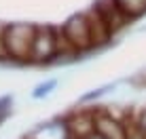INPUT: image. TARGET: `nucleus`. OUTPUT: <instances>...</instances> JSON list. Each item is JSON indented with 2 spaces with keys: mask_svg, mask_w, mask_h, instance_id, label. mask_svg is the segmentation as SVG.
<instances>
[{
  "mask_svg": "<svg viewBox=\"0 0 146 139\" xmlns=\"http://www.w3.org/2000/svg\"><path fill=\"white\" fill-rule=\"evenodd\" d=\"M32 42H34V26L32 23H11L4 28V44L11 63L26 66L32 57Z\"/></svg>",
  "mask_w": 146,
  "mask_h": 139,
  "instance_id": "nucleus-1",
  "label": "nucleus"
},
{
  "mask_svg": "<svg viewBox=\"0 0 146 139\" xmlns=\"http://www.w3.org/2000/svg\"><path fill=\"white\" fill-rule=\"evenodd\" d=\"M55 30L53 26H34V42L30 66H51L55 63Z\"/></svg>",
  "mask_w": 146,
  "mask_h": 139,
  "instance_id": "nucleus-2",
  "label": "nucleus"
},
{
  "mask_svg": "<svg viewBox=\"0 0 146 139\" xmlns=\"http://www.w3.org/2000/svg\"><path fill=\"white\" fill-rule=\"evenodd\" d=\"M95 114V135L100 139H131L129 127L123 118L114 116L108 108H93Z\"/></svg>",
  "mask_w": 146,
  "mask_h": 139,
  "instance_id": "nucleus-3",
  "label": "nucleus"
},
{
  "mask_svg": "<svg viewBox=\"0 0 146 139\" xmlns=\"http://www.w3.org/2000/svg\"><path fill=\"white\" fill-rule=\"evenodd\" d=\"M64 28V34H66L68 42L72 44V49L80 55H87V53L95 51L93 49V40H91V34H89V26L85 21V15L78 13V15H72L66 23H62Z\"/></svg>",
  "mask_w": 146,
  "mask_h": 139,
  "instance_id": "nucleus-4",
  "label": "nucleus"
},
{
  "mask_svg": "<svg viewBox=\"0 0 146 139\" xmlns=\"http://www.w3.org/2000/svg\"><path fill=\"white\" fill-rule=\"evenodd\" d=\"M85 21L89 26V34H91V40H93V49H102L112 40V32H110L108 23L104 21V17L100 15V11L95 7H91L89 11H85Z\"/></svg>",
  "mask_w": 146,
  "mask_h": 139,
  "instance_id": "nucleus-5",
  "label": "nucleus"
},
{
  "mask_svg": "<svg viewBox=\"0 0 146 139\" xmlns=\"http://www.w3.org/2000/svg\"><path fill=\"white\" fill-rule=\"evenodd\" d=\"M93 7L100 11V15L104 17V21L108 23V28H110V32H112V36H114V34H119L121 30H123L129 21H131V19H129L127 15L123 13V9L119 7L117 0H98Z\"/></svg>",
  "mask_w": 146,
  "mask_h": 139,
  "instance_id": "nucleus-6",
  "label": "nucleus"
},
{
  "mask_svg": "<svg viewBox=\"0 0 146 139\" xmlns=\"http://www.w3.org/2000/svg\"><path fill=\"white\" fill-rule=\"evenodd\" d=\"M114 89H117V84L110 82V84H104V87H98V89H91V91L83 93V95L78 97V103L76 106H83V108H95V103L102 101L106 95L110 93H114Z\"/></svg>",
  "mask_w": 146,
  "mask_h": 139,
  "instance_id": "nucleus-7",
  "label": "nucleus"
},
{
  "mask_svg": "<svg viewBox=\"0 0 146 139\" xmlns=\"http://www.w3.org/2000/svg\"><path fill=\"white\" fill-rule=\"evenodd\" d=\"M57 87H59V80H57V78H47V80L38 82L36 87L30 91V99H34V101H42V99L51 97L53 93L57 91Z\"/></svg>",
  "mask_w": 146,
  "mask_h": 139,
  "instance_id": "nucleus-8",
  "label": "nucleus"
},
{
  "mask_svg": "<svg viewBox=\"0 0 146 139\" xmlns=\"http://www.w3.org/2000/svg\"><path fill=\"white\" fill-rule=\"evenodd\" d=\"M117 2L129 19H135L142 13H146V0H117Z\"/></svg>",
  "mask_w": 146,
  "mask_h": 139,
  "instance_id": "nucleus-9",
  "label": "nucleus"
},
{
  "mask_svg": "<svg viewBox=\"0 0 146 139\" xmlns=\"http://www.w3.org/2000/svg\"><path fill=\"white\" fill-rule=\"evenodd\" d=\"M4 28L0 23V61H9V55H7V44H4Z\"/></svg>",
  "mask_w": 146,
  "mask_h": 139,
  "instance_id": "nucleus-10",
  "label": "nucleus"
},
{
  "mask_svg": "<svg viewBox=\"0 0 146 139\" xmlns=\"http://www.w3.org/2000/svg\"><path fill=\"white\" fill-rule=\"evenodd\" d=\"M87 139H100V137H98V135H95V133H93V135H91V137H87Z\"/></svg>",
  "mask_w": 146,
  "mask_h": 139,
  "instance_id": "nucleus-11",
  "label": "nucleus"
}]
</instances>
